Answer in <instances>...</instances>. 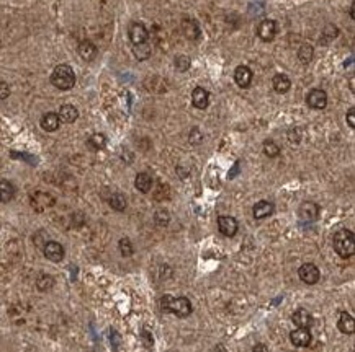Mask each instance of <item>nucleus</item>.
I'll return each mask as SVG.
<instances>
[{
	"label": "nucleus",
	"instance_id": "nucleus-8",
	"mask_svg": "<svg viewBox=\"0 0 355 352\" xmlns=\"http://www.w3.org/2000/svg\"><path fill=\"white\" fill-rule=\"evenodd\" d=\"M306 103L309 108H313V110H324V108L327 106V95L324 90H319V88H315L311 90L308 96H306Z\"/></svg>",
	"mask_w": 355,
	"mask_h": 352
},
{
	"label": "nucleus",
	"instance_id": "nucleus-9",
	"mask_svg": "<svg viewBox=\"0 0 355 352\" xmlns=\"http://www.w3.org/2000/svg\"><path fill=\"white\" fill-rule=\"evenodd\" d=\"M237 220L234 219V217L231 215H221L218 217V229L219 232L225 235V237H234V235L237 233Z\"/></svg>",
	"mask_w": 355,
	"mask_h": 352
},
{
	"label": "nucleus",
	"instance_id": "nucleus-32",
	"mask_svg": "<svg viewBox=\"0 0 355 352\" xmlns=\"http://www.w3.org/2000/svg\"><path fill=\"white\" fill-rule=\"evenodd\" d=\"M154 220L159 227H167L169 222H170V214L166 211V209H159V211L154 214Z\"/></svg>",
	"mask_w": 355,
	"mask_h": 352
},
{
	"label": "nucleus",
	"instance_id": "nucleus-39",
	"mask_svg": "<svg viewBox=\"0 0 355 352\" xmlns=\"http://www.w3.org/2000/svg\"><path fill=\"white\" fill-rule=\"evenodd\" d=\"M252 352H269V349H267L265 344H255L254 349H252Z\"/></svg>",
	"mask_w": 355,
	"mask_h": 352
},
{
	"label": "nucleus",
	"instance_id": "nucleus-14",
	"mask_svg": "<svg viewBox=\"0 0 355 352\" xmlns=\"http://www.w3.org/2000/svg\"><path fill=\"white\" fill-rule=\"evenodd\" d=\"M234 80L241 88H247L252 83V70L247 65H237L234 70Z\"/></svg>",
	"mask_w": 355,
	"mask_h": 352
},
{
	"label": "nucleus",
	"instance_id": "nucleus-36",
	"mask_svg": "<svg viewBox=\"0 0 355 352\" xmlns=\"http://www.w3.org/2000/svg\"><path fill=\"white\" fill-rule=\"evenodd\" d=\"M8 96H10V87L7 82L0 80V99H7Z\"/></svg>",
	"mask_w": 355,
	"mask_h": 352
},
{
	"label": "nucleus",
	"instance_id": "nucleus-23",
	"mask_svg": "<svg viewBox=\"0 0 355 352\" xmlns=\"http://www.w3.org/2000/svg\"><path fill=\"white\" fill-rule=\"evenodd\" d=\"M337 328H339L341 333H344V334H353L355 323H353L352 315H349L347 312H342L339 316V321H337Z\"/></svg>",
	"mask_w": 355,
	"mask_h": 352
},
{
	"label": "nucleus",
	"instance_id": "nucleus-5",
	"mask_svg": "<svg viewBox=\"0 0 355 352\" xmlns=\"http://www.w3.org/2000/svg\"><path fill=\"white\" fill-rule=\"evenodd\" d=\"M128 36L131 39V43H133V46H138V44L147 43L149 31H147V28L141 21H133L128 28Z\"/></svg>",
	"mask_w": 355,
	"mask_h": 352
},
{
	"label": "nucleus",
	"instance_id": "nucleus-16",
	"mask_svg": "<svg viewBox=\"0 0 355 352\" xmlns=\"http://www.w3.org/2000/svg\"><path fill=\"white\" fill-rule=\"evenodd\" d=\"M57 116H59L61 122H65V124H72L77 121L79 117V110L76 106L72 105H62L59 113H57Z\"/></svg>",
	"mask_w": 355,
	"mask_h": 352
},
{
	"label": "nucleus",
	"instance_id": "nucleus-2",
	"mask_svg": "<svg viewBox=\"0 0 355 352\" xmlns=\"http://www.w3.org/2000/svg\"><path fill=\"white\" fill-rule=\"evenodd\" d=\"M161 307L164 312L174 313L179 318H185L192 313V301L187 297H172V295H164L161 298Z\"/></svg>",
	"mask_w": 355,
	"mask_h": 352
},
{
	"label": "nucleus",
	"instance_id": "nucleus-17",
	"mask_svg": "<svg viewBox=\"0 0 355 352\" xmlns=\"http://www.w3.org/2000/svg\"><path fill=\"white\" fill-rule=\"evenodd\" d=\"M292 320L293 323L298 326V328H309V326L313 324V316L309 315L308 310H304V308H298L296 312L293 313L292 316Z\"/></svg>",
	"mask_w": 355,
	"mask_h": 352
},
{
	"label": "nucleus",
	"instance_id": "nucleus-22",
	"mask_svg": "<svg viewBox=\"0 0 355 352\" xmlns=\"http://www.w3.org/2000/svg\"><path fill=\"white\" fill-rule=\"evenodd\" d=\"M272 85H274V90L277 91V93L283 95L292 88V82H290V79H288V75L277 73L274 77V80H272Z\"/></svg>",
	"mask_w": 355,
	"mask_h": 352
},
{
	"label": "nucleus",
	"instance_id": "nucleus-28",
	"mask_svg": "<svg viewBox=\"0 0 355 352\" xmlns=\"http://www.w3.org/2000/svg\"><path fill=\"white\" fill-rule=\"evenodd\" d=\"M313 54H315V49H313L311 44H303L298 49V59H300V62L304 65H308L313 61Z\"/></svg>",
	"mask_w": 355,
	"mask_h": 352
},
{
	"label": "nucleus",
	"instance_id": "nucleus-4",
	"mask_svg": "<svg viewBox=\"0 0 355 352\" xmlns=\"http://www.w3.org/2000/svg\"><path fill=\"white\" fill-rule=\"evenodd\" d=\"M30 203H31V207L35 209L36 212H45L46 209H49V207H53V206H54L56 199H54L51 194H49V192H45V191H36L35 194L31 196Z\"/></svg>",
	"mask_w": 355,
	"mask_h": 352
},
{
	"label": "nucleus",
	"instance_id": "nucleus-24",
	"mask_svg": "<svg viewBox=\"0 0 355 352\" xmlns=\"http://www.w3.org/2000/svg\"><path fill=\"white\" fill-rule=\"evenodd\" d=\"M15 196V186L8 181L2 180L0 181V203H10Z\"/></svg>",
	"mask_w": 355,
	"mask_h": 352
},
{
	"label": "nucleus",
	"instance_id": "nucleus-21",
	"mask_svg": "<svg viewBox=\"0 0 355 352\" xmlns=\"http://www.w3.org/2000/svg\"><path fill=\"white\" fill-rule=\"evenodd\" d=\"M135 186L138 191H141V192H149L154 186V180H152V176L149 173H138L136 174V180H135Z\"/></svg>",
	"mask_w": 355,
	"mask_h": 352
},
{
	"label": "nucleus",
	"instance_id": "nucleus-15",
	"mask_svg": "<svg viewBox=\"0 0 355 352\" xmlns=\"http://www.w3.org/2000/svg\"><path fill=\"white\" fill-rule=\"evenodd\" d=\"M192 103L198 110H205L210 105V93L203 87H196L192 91Z\"/></svg>",
	"mask_w": 355,
	"mask_h": 352
},
{
	"label": "nucleus",
	"instance_id": "nucleus-18",
	"mask_svg": "<svg viewBox=\"0 0 355 352\" xmlns=\"http://www.w3.org/2000/svg\"><path fill=\"white\" fill-rule=\"evenodd\" d=\"M274 212V204L269 203V200H259L257 204L254 206V219L262 220V219H267V217Z\"/></svg>",
	"mask_w": 355,
	"mask_h": 352
},
{
	"label": "nucleus",
	"instance_id": "nucleus-30",
	"mask_svg": "<svg viewBox=\"0 0 355 352\" xmlns=\"http://www.w3.org/2000/svg\"><path fill=\"white\" fill-rule=\"evenodd\" d=\"M118 248H120V253H121V256H125V258H129L131 255L135 253V248H133V243H131V240L129 238H121L120 241H118Z\"/></svg>",
	"mask_w": 355,
	"mask_h": 352
},
{
	"label": "nucleus",
	"instance_id": "nucleus-38",
	"mask_svg": "<svg viewBox=\"0 0 355 352\" xmlns=\"http://www.w3.org/2000/svg\"><path fill=\"white\" fill-rule=\"evenodd\" d=\"M347 122H349V125L352 129H355V110H353V108H350L349 113H347Z\"/></svg>",
	"mask_w": 355,
	"mask_h": 352
},
{
	"label": "nucleus",
	"instance_id": "nucleus-37",
	"mask_svg": "<svg viewBox=\"0 0 355 352\" xmlns=\"http://www.w3.org/2000/svg\"><path fill=\"white\" fill-rule=\"evenodd\" d=\"M300 131L298 129H292L290 132H288V139H290V142H293V144H298L300 142Z\"/></svg>",
	"mask_w": 355,
	"mask_h": 352
},
{
	"label": "nucleus",
	"instance_id": "nucleus-11",
	"mask_svg": "<svg viewBox=\"0 0 355 352\" xmlns=\"http://www.w3.org/2000/svg\"><path fill=\"white\" fill-rule=\"evenodd\" d=\"M277 35V23L274 20H262L257 27V36L262 41H272Z\"/></svg>",
	"mask_w": 355,
	"mask_h": 352
},
{
	"label": "nucleus",
	"instance_id": "nucleus-25",
	"mask_svg": "<svg viewBox=\"0 0 355 352\" xmlns=\"http://www.w3.org/2000/svg\"><path fill=\"white\" fill-rule=\"evenodd\" d=\"M108 204L110 207L113 209V211H118V212H123L126 209V197L121 194V192H115V194L110 196L108 199Z\"/></svg>",
	"mask_w": 355,
	"mask_h": 352
},
{
	"label": "nucleus",
	"instance_id": "nucleus-19",
	"mask_svg": "<svg viewBox=\"0 0 355 352\" xmlns=\"http://www.w3.org/2000/svg\"><path fill=\"white\" fill-rule=\"evenodd\" d=\"M61 125V119L57 113H46L43 117H41V128H43L46 132H54L59 129Z\"/></svg>",
	"mask_w": 355,
	"mask_h": 352
},
{
	"label": "nucleus",
	"instance_id": "nucleus-26",
	"mask_svg": "<svg viewBox=\"0 0 355 352\" xmlns=\"http://www.w3.org/2000/svg\"><path fill=\"white\" fill-rule=\"evenodd\" d=\"M87 145L92 150H102L106 145V137L103 136V134H98V132L92 134V136H90L88 140H87Z\"/></svg>",
	"mask_w": 355,
	"mask_h": 352
},
{
	"label": "nucleus",
	"instance_id": "nucleus-20",
	"mask_svg": "<svg viewBox=\"0 0 355 352\" xmlns=\"http://www.w3.org/2000/svg\"><path fill=\"white\" fill-rule=\"evenodd\" d=\"M77 51H79V56L87 62L94 61V59L97 57V46L92 43V41H82L77 47Z\"/></svg>",
	"mask_w": 355,
	"mask_h": 352
},
{
	"label": "nucleus",
	"instance_id": "nucleus-33",
	"mask_svg": "<svg viewBox=\"0 0 355 352\" xmlns=\"http://www.w3.org/2000/svg\"><path fill=\"white\" fill-rule=\"evenodd\" d=\"M169 197H170V188L167 186V184L159 183L158 188H156V192H154V199L164 200V199H169Z\"/></svg>",
	"mask_w": 355,
	"mask_h": 352
},
{
	"label": "nucleus",
	"instance_id": "nucleus-1",
	"mask_svg": "<svg viewBox=\"0 0 355 352\" xmlns=\"http://www.w3.org/2000/svg\"><path fill=\"white\" fill-rule=\"evenodd\" d=\"M332 245H334V251L341 258L347 259V258L353 256V253H355V237H353V232H350L347 229H342L339 232H336L334 233Z\"/></svg>",
	"mask_w": 355,
	"mask_h": 352
},
{
	"label": "nucleus",
	"instance_id": "nucleus-27",
	"mask_svg": "<svg viewBox=\"0 0 355 352\" xmlns=\"http://www.w3.org/2000/svg\"><path fill=\"white\" fill-rule=\"evenodd\" d=\"M135 56L138 57V61H146V59H149L151 54H152V47L149 43H143V44H138L135 46L133 49Z\"/></svg>",
	"mask_w": 355,
	"mask_h": 352
},
{
	"label": "nucleus",
	"instance_id": "nucleus-3",
	"mask_svg": "<svg viewBox=\"0 0 355 352\" xmlns=\"http://www.w3.org/2000/svg\"><path fill=\"white\" fill-rule=\"evenodd\" d=\"M51 83L59 90H71L76 85V73L68 64H59L54 67L51 73Z\"/></svg>",
	"mask_w": 355,
	"mask_h": 352
},
{
	"label": "nucleus",
	"instance_id": "nucleus-35",
	"mask_svg": "<svg viewBox=\"0 0 355 352\" xmlns=\"http://www.w3.org/2000/svg\"><path fill=\"white\" fill-rule=\"evenodd\" d=\"M188 140H190V144H193V145H198V144H200V142L203 140V134L200 132V129H198V128H193L192 131H190Z\"/></svg>",
	"mask_w": 355,
	"mask_h": 352
},
{
	"label": "nucleus",
	"instance_id": "nucleus-13",
	"mask_svg": "<svg viewBox=\"0 0 355 352\" xmlns=\"http://www.w3.org/2000/svg\"><path fill=\"white\" fill-rule=\"evenodd\" d=\"M290 341L296 347H308L311 344V333L306 328H298L290 333Z\"/></svg>",
	"mask_w": 355,
	"mask_h": 352
},
{
	"label": "nucleus",
	"instance_id": "nucleus-31",
	"mask_svg": "<svg viewBox=\"0 0 355 352\" xmlns=\"http://www.w3.org/2000/svg\"><path fill=\"white\" fill-rule=\"evenodd\" d=\"M263 154H265L269 158H275L280 154V147L275 144L274 140H265L263 142Z\"/></svg>",
	"mask_w": 355,
	"mask_h": 352
},
{
	"label": "nucleus",
	"instance_id": "nucleus-34",
	"mask_svg": "<svg viewBox=\"0 0 355 352\" xmlns=\"http://www.w3.org/2000/svg\"><path fill=\"white\" fill-rule=\"evenodd\" d=\"M175 69L179 72H187L190 69V59L187 56H177L175 57Z\"/></svg>",
	"mask_w": 355,
	"mask_h": 352
},
{
	"label": "nucleus",
	"instance_id": "nucleus-10",
	"mask_svg": "<svg viewBox=\"0 0 355 352\" xmlns=\"http://www.w3.org/2000/svg\"><path fill=\"white\" fill-rule=\"evenodd\" d=\"M300 219L303 222H315L318 220L319 217V206L316 203H311V200H306L300 206Z\"/></svg>",
	"mask_w": 355,
	"mask_h": 352
},
{
	"label": "nucleus",
	"instance_id": "nucleus-12",
	"mask_svg": "<svg viewBox=\"0 0 355 352\" xmlns=\"http://www.w3.org/2000/svg\"><path fill=\"white\" fill-rule=\"evenodd\" d=\"M182 31L190 41H196L202 36L200 24H198L193 18H184L182 20Z\"/></svg>",
	"mask_w": 355,
	"mask_h": 352
},
{
	"label": "nucleus",
	"instance_id": "nucleus-29",
	"mask_svg": "<svg viewBox=\"0 0 355 352\" xmlns=\"http://www.w3.org/2000/svg\"><path fill=\"white\" fill-rule=\"evenodd\" d=\"M53 286H54V279H53V275H49V274H41L39 278L36 279V287L41 292H46L49 289H53Z\"/></svg>",
	"mask_w": 355,
	"mask_h": 352
},
{
	"label": "nucleus",
	"instance_id": "nucleus-6",
	"mask_svg": "<svg viewBox=\"0 0 355 352\" xmlns=\"http://www.w3.org/2000/svg\"><path fill=\"white\" fill-rule=\"evenodd\" d=\"M298 275H300V279L304 282V284H308V286H313V284H316L321 278V272L318 269V266L315 264H311V263H306V264H303L300 269H298Z\"/></svg>",
	"mask_w": 355,
	"mask_h": 352
},
{
	"label": "nucleus",
	"instance_id": "nucleus-7",
	"mask_svg": "<svg viewBox=\"0 0 355 352\" xmlns=\"http://www.w3.org/2000/svg\"><path fill=\"white\" fill-rule=\"evenodd\" d=\"M45 256L53 263H61L64 259V246L57 241H48L43 246Z\"/></svg>",
	"mask_w": 355,
	"mask_h": 352
}]
</instances>
